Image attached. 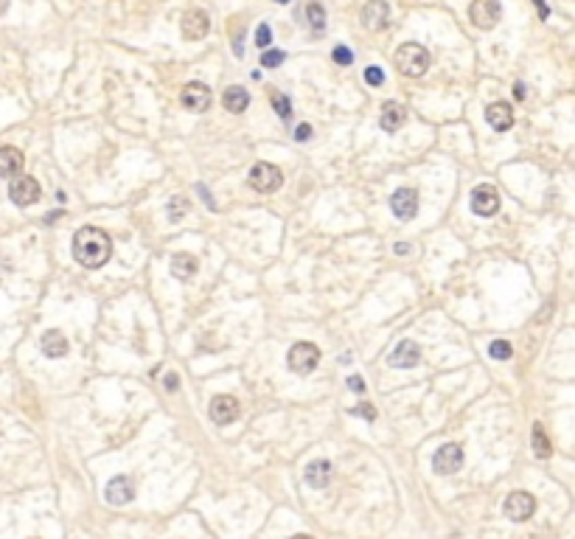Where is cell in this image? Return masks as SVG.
<instances>
[{
  "label": "cell",
  "instance_id": "11",
  "mask_svg": "<svg viewBox=\"0 0 575 539\" xmlns=\"http://www.w3.org/2000/svg\"><path fill=\"white\" fill-rule=\"evenodd\" d=\"M214 424H230L239 419V399L230 393H219L211 399V410H208Z\"/></svg>",
  "mask_w": 575,
  "mask_h": 539
},
{
  "label": "cell",
  "instance_id": "3",
  "mask_svg": "<svg viewBox=\"0 0 575 539\" xmlns=\"http://www.w3.org/2000/svg\"><path fill=\"white\" fill-rule=\"evenodd\" d=\"M287 363L295 374L306 377V374H312V371L320 365V348H317L314 343H295V346L289 348Z\"/></svg>",
  "mask_w": 575,
  "mask_h": 539
},
{
  "label": "cell",
  "instance_id": "32",
  "mask_svg": "<svg viewBox=\"0 0 575 539\" xmlns=\"http://www.w3.org/2000/svg\"><path fill=\"white\" fill-rule=\"evenodd\" d=\"M331 59H334L337 65H351V62H354V54H351V48H346V45H337V48L331 51Z\"/></svg>",
  "mask_w": 575,
  "mask_h": 539
},
{
  "label": "cell",
  "instance_id": "16",
  "mask_svg": "<svg viewBox=\"0 0 575 539\" xmlns=\"http://www.w3.org/2000/svg\"><path fill=\"white\" fill-rule=\"evenodd\" d=\"M419 363H421V348L413 340H404L390 351V365L393 368H416Z\"/></svg>",
  "mask_w": 575,
  "mask_h": 539
},
{
  "label": "cell",
  "instance_id": "22",
  "mask_svg": "<svg viewBox=\"0 0 575 539\" xmlns=\"http://www.w3.org/2000/svg\"><path fill=\"white\" fill-rule=\"evenodd\" d=\"M306 483L312 486V489H326L329 486V480H331V463L329 461H312L309 466H306Z\"/></svg>",
  "mask_w": 575,
  "mask_h": 539
},
{
  "label": "cell",
  "instance_id": "13",
  "mask_svg": "<svg viewBox=\"0 0 575 539\" xmlns=\"http://www.w3.org/2000/svg\"><path fill=\"white\" fill-rule=\"evenodd\" d=\"M180 28H183V37H186V40H203V37L211 31V20H208V14H205L203 8H191V11L183 14Z\"/></svg>",
  "mask_w": 575,
  "mask_h": 539
},
{
  "label": "cell",
  "instance_id": "42",
  "mask_svg": "<svg viewBox=\"0 0 575 539\" xmlns=\"http://www.w3.org/2000/svg\"><path fill=\"white\" fill-rule=\"evenodd\" d=\"M289 539H314V537H309V534H295V537H289Z\"/></svg>",
  "mask_w": 575,
  "mask_h": 539
},
{
  "label": "cell",
  "instance_id": "37",
  "mask_svg": "<svg viewBox=\"0 0 575 539\" xmlns=\"http://www.w3.org/2000/svg\"><path fill=\"white\" fill-rule=\"evenodd\" d=\"M197 191H200V194H203V200H205V205H208V208H211V211H214V208H216V203H214V200H211V194H208V188H205V186H197Z\"/></svg>",
  "mask_w": 575,
  "mask_h": 539
},
{
  "label": "cell",
  "instance_id": "36",
  "mask_svg": "<svg viewBox=\"0 0 575 539\" xmlns=\"http://www.w3.org/2000/svg\"><path fill=\"white\" fill-rule=\"evenodd\" d=\"M348 387H351L354 393H365V380H362L360 374H357V377H348Z\"/></svg>",
  "mask_w": 575,
  "mask_h": 539
},
{
  "label": "cell",
  "instance_id": "24",
  "mask_svg": "<svg viewBox=\"0 0 575 539\" xmlns=\"http://www.w3.org/2000/svg\"><path fill=\"white\" fill-rule=\"evenodd\" d=\"M306 23L312 25L314 34H320V31L326 28V8H323L320 3H309V6H306Z\"/></svg>",
  "mask_w": 575,
  "mask_h": 539
},
{
  "label": "cell",
  "instance_id": "6",
  "mask_svg": "<svg viewBox=\"0 0 575 539\" xmlns=\"http://www.w3.org/2000/svg\"><path fill=\"white\" fill-rule=\"evenodd\" d=\"M469 17L477 28L491 31V28H497V23L503 17V6H500V0H474L469 8Z\"/></svg>",
  "mask_w": 575,
  "mask_h": 539
},
{
  "label": "cell",
  "instance_id": "21",
  "mask_svg": "<svg viewBox=\"0 0 575 539\" xmlns=\"http://www.w3.org/2000/svg\"><path fill=\"white\" fill-rule=\"evenodd\" d=\"M23 171V152L14 147H0V177H17Z\"/></svg>",
  "mask_w": 575,
  "mask_h": 539
},
{
  "label": "cell",
  "instance_id": "2",
  "mask_svg": "<svg viewBox=\"0 0 575 539\" xmlns=\"http://www.w3.org/2000/svg\"><path fill=\"white\" fill-rule=\"evenodd\" d=\"M393 65L399 68V74H404L410 79L424 76L427 68H430V51L424 45H419V42H404V45L396 48Z\"/></svg>",
  "mask_w": 575,
  "mask_h": 539
},
{
  "label": "cell",
  "instance_id": "5",
  "mask_svg": "<svg viewBox=\"0 0 575 539\" xmlns=\"http://www.w3.org/2000/svg\"><path fill=\"white\" fill-rule=\"evenodd\" d=\"M40 194H42L40 183H37L34 177H28V174H17V177L11 180V186H8V200H11L14 205H20V208L37 203Z\"/></svg>",
  "mask_w": 575,
  "mask_h": 539
},
{
  "label": "cell",
  "instance_id": "25",
  "mask_svg": "<svg viewBox=\"0 0 575 539\" xmlns=\"http://www.w3.org/2000/svg\"><path fill=\"white\" fill-rule=\"evenodd\" d=\"M533 450H536L539 458H550V453H553V444L547 441L542 424H533Z\"/></svg>",
  "mask_w": 575,
  "mask_h": 539
},
{
  "label": "cell",
  "instance_id": "4",
  "mask_svg": "<svg viewBox=\"0 0 575 539\" xmlns=\"http://www.w3.org/2000/svg\"><path fill=\"white\" fill-rule=\"evenodd\" d=\"M250 186L256 188V191H261V194H273V191H278L281 188V183H284V174H281V169L278 166H273V163H256L253 169H250Z\"/></svg>",
  "mask_w": 575,
  "mask_h": 539
},
{
  "label": "cell",
  "instance_id": "30",
  "mask_svg": "<svg viewBox=\"0 0 575 539\" xmlns=\"http://www.w3.org/2000/svg\"><path fill=\"white\" fill-rule=\"evenodd\" d=\"M186 211H188V200H186V197H174V200L169 203V220H171V222H177Z\"/></svg>",
  "mask_w": 575,
  "mask_h": 539
},
{
  "label": "cell",
  "instance_id": "40",
  "mask_svg": "<svg viewBox=\"0 0 575 539\" xmlns=\"http://www.w3.org/2000/svg\"><path fill=\"white\" fill-rule=\"evenodd\" d=\"M396 253H399V256H407V253H410V244H407V242H399V244H396Z\"/></svg>",
  "mask_w": 575,
  "mask_h": 539
},
{
  "label": "cell",
  "instance_id": "20",
  "mask_svg": "<svg viewBox=\"0 0 575 539\" xmlns=\"http://www.w3.org/2000/svg\"><path fill=\"white\" fill-rule=\"evenodd\" d=\"M169 270H171L174 278L191 281V278L197 276V259H194L191 253H174L171 261H169Z\"/></svg>",
  "mask_w": 575,
  "mask_h": 539
},
{
  "label": "cell",
  "instance_id": "33",
  "mask_svg": "<svg viewBox=\"0 0 575 539\" xmlns=\"http://www.w3.org/2000/svg\"><path fill=\"white\" fill-rule=\"evenodd\" d=\"M365 81H368V84H373V87H379V84L385 81V74H382V68H376V65L365 68Z\"/></svg>",
  "mask_w": 575,
  "mask_h": 539
},
{
  "label": "cell",
  "instance_id": "38",
  "mask_svg": "<svg viewBox=\"0 0 575 539\" xmlns=\"http://www.w3.org/2000/svg\"><path fill=\"white\" fill-rule=\"evenodd\" d=\"M513 96H516L519 101L525 98V84H522V81H516V84H513Z\"/></svg>",
  "mask_w": 575,
  "mask_h": 539
},
{
  "label": "cell",
  "instance_id": "39",
  "mask_svg": "<svg viewBox=\"0 0 575 539\" xmlns=\"http://www.w3.org/2000/svg\"><path fill=\"white\" fill-rule=\"evenodd\" d=\"M533 3H536V8H539V17L545 20V17L550 14V11H547V6H545V0H533Z\"/></svg>",
  "mask_w": 575,
  "mask_h": 539
},
{
  "label": "cell",
  "instance_id": "17",
  "mask_svg": "<svg viewBox=\"0 0 575 539\" xmlns=\"http://www.w3.org/2000/svg\"><path fill=\"white\" fill-rule=\"evenodd\" d=\"M486 121H489L491 130L508 132V130L513 127V110H511L505 101H494V104L486 107Z\"/></svg>",
  "mask_w": 575,
  "mask_h": 539
},
{
  "label": "cell",
  "instance_id": "8",
  "mask_svg": "<svg viewBox=\"0 0 575 539\" xmlns=\"http://www.w3.org/2000/svg\"><path fill=\"white\" fill-rule=\"evenodd\" d=\"M503 511H505L508 520H513V523H525V520H530L533 511H536V497L528 494V492H513V494H508Z\"/></svg>",
  "mask_w": 575,
  "mask_h": 539
},
{
  "label": "cell",
  "instance_id": "41",
  "mask_svg": "<svg viewBox=\"0 0 575 539\" xmlns=\"http://www.w3.org/2000/svg\"><path fill=\"white\" fill-rule=\"evenodd\" d=\"M6 8H8V0H0V14H3Z\"/></svg>",
  "mask_w": 575,
  "mask_h": 539
},
{
  "label": "cell",
  "instance_id": "35",
  "mask_svg": "<svg viewBox=\"0 0 575 539\" xmlns=\"http://www.w3.org/2000/svg\"><path fill=\"white\" fill-rule=\"evenodd\" d=\"M309 138H312V127H309V124H300V127L295 130V141L303 144V141H309Z\"/></svg>",
  "mask_w": 575,
  "mask_h": 539
},
{
  "label": "cell",
  "instance_id": "28",
  "mask_svg": "<svg viewBox=\"0 0 575 539\" xmlns=\"http://www.w3.org/2000/svg\"><path fill=\"white\" fill-rule=\"evenodd\" d=\"M256 45H258V51H267V48L273 45V28H270L267 23H261V25L256 28Z\"/></svg>",
  "mask_w": 575,
  "mask_h": 539
},
{
  "label": "cell",
  "instance_id": "10",
  "mask_svg": "<svg viewBox=\"0 0 575 539\" xmlns=\"http://www.w3.org/2000/svg\"><path fill=\"white\" fill-rule=\"evenodd\" d=\"M472 211L477 214V217H494L497 211H500V194H497V188L494 186H477L474 191H472Z\"/></svg>",
  "mask_w": 575,
  "mask_h": 539
},
{
  "label": "cell",
  "instance_id": "15",
  "mask_svg": "<svg viewBox=\"0 0 575 539\" xmlns=\"http://www.w3.org/2000/svg\"><path fill=\"white\" fill-rule=\"evenodd\" d=\"M104 497H107L110 506H127V503H132V497H135V486H132L130 477L118 475V477H113V480L107 483Z\"/></svg>",
  "mask_w": 575,
  "mask_h": 539
},
{
  "label": "cell",
  "instance_id": "29",
  "mask_svg": "<svg viewBox=\"0 0 575 539\" xmlns=\"http://www.w3.org/2000/svg\"><path fill=\"white\" fill-rule=\"evenodd\" d=\"M273 107H275V113H278L284 121H289V118H292V101H289L287 96L273 93Z\"/></svg>",
  "mask_w": 575,
  "mask_h": 539
},
{
  "label": "cell",
  "instance_id": "34",
  "mask_svg": "<svg viewBox=\"0 0 575 539\" xmlns=\"http://www.w3.org/2000/svg\"><path fill=\"white\" fill-rule=\"evenodd\" d=\"M163 387H166L169 393H174V390L180 387V377H177V374H166V377H163Z\"/></svg>",
  "mask_w": 575,
  "mask_h": 539
},
{
  "label": "cell",
  "instance_id": "26",
  "mask_svg": "<svg viewBox=\"0 0 575 539\" xmlns=\"http://www.w3.org/2000/svg\"><path fill=\"white\" fill-rule=\"evenodd\" d=\"M284 59H287V54L278 51V48L261 51V68H278V65H284Z\"/></svg>",
  "mask_w": 575,
  "mask_h": 539
},
{
  "label": "cell",
  "instance_id": "18",
  "mask_svg": "<svg viewBox=\"0 0 575 539\" xmlns=\"http://www.w3.org/2000/svg\"><path fill=\"white\" fill-rule=\"evenodd\" d=\"M40 348H42V354L45 357H51V360H59V357H65L68 354V337L59 331V329H48L45 334H42V340H40Z\"/></svg>",
  "mask_w": 575,
  "mask_h": 539
},
{
  "label": "cell",
  "instance_id": "7",
  "mask_svg": "<svg viewBox=\"0 0 575 539\" xmlns=\"http://www.w3.org/2000/svg\"><path fill=\"white\" fill-rule=\"evenodd\" d=\"M180 101H183V107H186L188 113H205V110L211 107L214 96H211V87H208V84H203V81H188V84L183 87V93H180Z\"/></svg>",
  "mask_w": 575,
  "mask_h": 539
},
{
  "label": "cell",
  "instance_id": "19",
  "mask_svg": "<svg viewBox=\"0 0 575 539\" xmlns=\"http://www.w3.org/2000/svg\"><path fill=\"white\" fill-rule=\"evenodd\" d=\"M404 121H407V110H404L402 104L387 101V104L382 107L379 124H382V130H385V132H396V130H402V127H404Z\"/></svg>",
  "mask_w": 575,
  "mask_h": 539
},
{
  "label": "cell",
  "instance_id": "43",
  "mask_svg": "<svg viewBox=\"0 0 575 539\" xmlns=\"http://www.w3.org/2000/svg\"><path fill=\"white\" fill-rule=\"evenodd\" d=\"M275 3H289V0H275Z\"/></svg>",
  "mask_w": 575,
  "mask_h": 539
},
{
  "label": "cell",
  "instance_id": "23",
  "mask_svg": "<svg viewBox=\"0 0 575 539\" xmlns=\"http://www.w3.org/2000/svg\"><path fill=\"white\" fill-rule=\"evenodd\" d=\"M222 104H224L227 113H244V110L250 107V93H247L244 87L233 84V87H227V90L222 93Z\"/></svg>",
  "mask_w": 575,
  "mask_h": 539
},
{
  "label": "cell",
  "instance_id": "27",
  "mask_svg": "<svg viewBox=\"0 0 575 539\" xmlns=\"http://www.w3.org/2000/svg\"><path fill=\"white\" fill-rule=\"evenodd\" d=\"M489 354H491V360H511V354H513V348H511V343L508 340H494L491 346H489Z\"/></svg>",
  "mask_w": 575,
  "mask_h": 539
},
{
  "label": "cell",
  "instance_id": "9",
  "mask_svg": "<svg viewBox=\"0 0 575 539\" xmlns=\"http://www.w3.org/2000/svg\"><path fill=\"white\" fill-rule=\"evenodd\" d=\"M460 466H463V447L460 444H443L432 455V469L438 475H455Z\"/></svg>",
  "mask_w": 575,
  "mask_h": 539
},
{
  "label": "cell",
  "instance_id": "12",
  "mask_svg": "<svg viewBox=\"0 0 575 539\" xmlns=\"http://www.w3.org/2000/svg\"><path fill=\"white\" fill-rule=\"evenodd\" d=\"M390 208L399 220H413L419 214V191L416 188H396V194L390 197Z\"/></svg>",
  "mask_w": 575,
  "mask_h": 539
},
{
  "label": "cell",
  "instance_id": "14",
  "mask_svg": "<svg viewBox=\"0 0 575 539\" xmlns=\"http://www.w3.org/2000/svg\"><path fill=\"white\" fill-rule=\"evenodd\" d=\"M362 23L370 31L387 28V23H390V6H387V0H368L365 8H362Z\"/></svg>",
  "mask_w": 575,
  "mask_h": 539
},
{
  "label": "cell",
  "instance_id": "1",
  "mask_svg": "<svg viewBox=\"0 0 575 539\" xmlns=\"http://www.w3.org/2000/svg\"><path fill=\"white\" fill-rule=\"evenodd\" d=\"M113 256V239L110 233H104L101 228L84 225L73 233V259L84 267V270H98L110 261Z\"/></svg>",
  "mask_w": 575,
  "mask_h": 539
},
{
  "label": "cell",
  "instance_id": "31",
  "mask_svg": "<svg viewBox=\"0 0 575 539\" xmlns=\"http://www.w3.org/2000/svg\"><path fill=\"white\" fill-rule=\"evenodd\" d=\"M348 413H351V416H360V419H365V421H376V416H379L376 407H373V404H365V402L357 404V407H351Z\"/></svg>",
  "mask_w": 575,
  "mask_h": 539
}]
</instances>
